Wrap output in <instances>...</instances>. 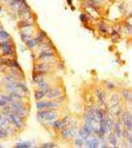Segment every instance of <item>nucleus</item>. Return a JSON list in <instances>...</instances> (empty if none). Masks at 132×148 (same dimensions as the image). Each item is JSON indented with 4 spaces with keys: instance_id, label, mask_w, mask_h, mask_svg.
<instances>
[{
    "instance_id": "obj_1",
    "label": "nucleus",
    "mask_w": 132,
    "mask_h": 148,
    "mask_svg": "<svg viewBox=\"0 0 132 148\" xmlns=\"http://www.w3.org/2000/svg\"><path fill=\"white\" fill-rule=\"evenodd\" d=\"M36 119H38V121L42 122L43 125L52 127L53 121L58 119V113L54 110H40V111H38Z\"/></svg>"
},
{
    "instance_id": "obj_2",
    "label": "nucleus",
    "mask_w": 132,
    "mask_h": 148,
    "mask_svg": "<svg viewBox=\"0 0 132 148\" xmlns=\"http://www.w3.org/2000/svg\"><path fill=\"white\" fill-rule=\"evenodd\" d=\"M14 54H16V49H14V45L10 42V39L0 42V56H5L8 59H13Z\"/></svg>"
},
{
    "instance_id": "obj_3",
    "label": "nucleus",
    "mask_w": 132,
    "mask_h": 148,
    "mask_svg": "<svg viewBox=\"0 0 132 148\" xmlns=\"http://www.w3.org/2000/svg\"><path fill=\"white\" fill-rule=\"evenodd\" d=\"M51 71H52V66H51L49 63H45V62H38V63L34 64V72L48 75Z\"/></svg>"
},
{
    "instance_id": "obj_4",
    "label": "nucleus",
    "mask_w": 132,
    "mask_h": 148,
    "mask_svg": "<svg viewBox=\"0 0 132 148\" xmlns=\"http://www.w3.org/2000/svg\"><path fill=\"white\" fill-rule=\"evenodd\" d=\"M119 120L122 121L123 127H127V129H132V115L130 111H123L122 115L119 116Z\"/></svg>"
},
{
    "instance_id": "obj_5",
    "label": "nucleus",
    "mask_w": 132,
    "mask_h": 148,
    "mask_svg": "<svg viewBox=\"0 0 132 148\" xmlns=\"http://www.w3.org/2000/svg\"><path fill=\"white\" fill-rule=\"evenodd\" d=\"M61 97H65L64 89H61V88H58V86L51 88V90L45 94V98L47 99H57V98H61Z\"/></svg>"
},
{
    "instance_id": "obj_6",
    "label": "nucleus",
    "mask_w": 132,
    "mask_h": 148,
    "mask_svg": "<svg viewBox=\"0 0 132 148\" xmlns=\"http://www.w3.org/2000/svg\"><path fill=\"white\" fill-rule=\"evenodd\" d=\"M123 106H122V103H117V104H111V106H109V113H110L111 116H113L114 119H118L120 115H122V112H123Z\"/></svg>"
},
{
    "instance_id": "obj_7",
    "label": "nucleus",
    "mask_w": 132,
    "mask_h": 148,
    "mask_svg": "<svg viewBox=\"0 0 132 148\" xmlns=\"http://www.w3.org/2000/svg\"><path fill=\"white\" fill-rule=\"evenodd\" d=\"M36 40H38L39 44H43V45H53L52 41H51V39L48 38V35L44 32V31H39L38 34H36Z\"/></svg>"
},
{
    "instance_id": "obj_8",
    "label": "nucleus",
    "mask_w": 132,
    "mask_h": 148,
    "mask_svg": "<svg viewBox=\"0 0 132 148\" xmlns=\"http://www.w3.org/2000/svg\"><path fill=\"white\" fill-rule=\"evenodd\" d=\"M84 147L88 148H97L99 147V138L94 134L88 135V138L84 140Z\"/></svg>"
},
{
    "instance_id": "obj_9",
    "label": "nucleus",
    "mask_w": 132,
    "mask_h": 148,
    "mask_svg": "<svg viewBox=\"0 0 132 148\" xmlns=\"http://www.w3.org/2000/svg\"><path fill=\"white\" fill-rule=\"evenodd\" d=\"M106 140H108V144L110 147H118V139H117V136L115 134H114V132L111 130V132H109V133H106Z\"/></svg>"
},
{
    "instance_id": "obj_10",
    "label": "nucleus",
    "mask_w": 132,
    "mask_h": 148,
    "mask_svg": "<svg viewBox=\"0 0 132 148\" xmlns=\"http://www.w3.org/2000/svg\"><path fill=\"white\" fill-rule=\"evenodd\" d=\"M36 85H38V90H43L45 94H47V93L51 90V88H52L51 86V84L47 80H42V81L36 82Z\"/></svg>"
},
{
    "instance_id": "obj_11",
    "label": "nucleus",
    "mask_w": 132,
    "mask_h": 148,
    "mask_svg": "<svg viewBox=\"0 0 132 148\" xmlns=\"http://www.w3.org/2000/svg\"><path fill=\"white\" fill-rule=\"evenodd\" d=\"M120 98L124 99V102L127 104H130L132 102V93L130 89H122V92H120Z\"/></svg>"
},
{
    "instance_id": "obj_12",
    "label": "nucleus",
    "mask_w": 132,
    "mask_h": 148,
    "mask_svg": "<svg viewBox=\"0 0 132 148\" xmlns=\"http://www.w3.org/2000/svg\"><path fill=\"white\" fill-rule=\"evenodd\" d=\"M25 1H26V0H13V1L9 4V7H10V9H12L14 13H18L22 3H25Z\"/></svg>"
},
{
    "instance_id": "obj_13",
    "label": "nucleus",
    "mask_w": 132,
    "mask_h": 148,
    "mask_svg": "<svg viewBox=\"0 0 132 148\" xmlns=\"http://www.w3.org/2000/svg\"><path fill=\"white\" fill-rule=\"evenodd\" d=\"M17 88H18V81H12V82H8V84H4V89L7 90L8 93H12L16 92Z\"/></svg>"
},
{
    "instance_id": "obj_14",
    "label": "nucleus",
    "mask_w": 132,
    "mask_h": 148,
    "mask_svg": "<svg viewBox=\"0 0 132 148\" xmlns=\"http://www.w3.org/2000/svg\"><path fill=\"white\" fill-rule=\"evenodd\" d=\"M18 14H19V17H21V19H34V14L30 9L21 10V12H18Z\"/></svg>"
},
{
    "instance_id": "obj_15",
    "label": "nucleus",
    "mask_w": 132,
    "mask_h": 148,
    "mask_svg": "<svg viewBox=\"0 0 132 148\" xmlns=\"http://www.w3.org/2000/svg\"><path fill=\"white\" fill-rule=\"evenodd\" d=\"M94 97L97 98V101H106V93L100 88L94 89Z\"/></svg>"
},
{
    "instance_id": "obj_16",
    "label": "nucleus",
    "mask_w": 132,
    "mask_h": 148,
    "mask_svg": "<svg viewBox=\"0 0 132 148\" xmlns=\"http://www.w3.org/2000/svg\"><path fill=\"white\" fill-rule=\"evenodd\" d=\"M25 44H26V47L28 48V49H35V48H38L39 42H38V40H36V38H33V36H31Z\"/></svg>"
},
{
    "instance_id": "obj_17",
    "label": "nucleus",
    "mask_w": 132,
    "mask_h": 148,
    "mask_svg": "<svg viewBox=\"0 0 132 148\" xmlns=\"http://www.w3.org/2000/svg\"><path fill=\"white\" fill-rule=\"evenodd\" d=\"M120 102V94L119 93H113V94L110 95V98H109V106H111V104H117Z\"/></svg>"
},
{
    "instance_id": "obj_18",
    "label": "nucleus",
    "mask_w": 132,
    "mask_h": 148,
    "mask_svg": "<svg viewBox=\"0 0 132 148\" xmlns=\"http://www.w3.org/2000/svg\"><path fill=\"white\" fill-rule=\"evenodd\" d=\"M34 19H21L18 22V26L21 28H25V27H33L34 26Z\"/></svg>"
},
{
    "instance_id": "obj_19",
    "label": "nucleus",
    "mask_w": 132,
    "mask_h": 148,
    "mask_svg": "<svg viewBox=\"0 0 132 148\" xmlns=\"http://www.w3.org/2000/svg\"><path fill=\"white\" fill-rule=\"evenodd\" d=\"M45 76L44 73H38V72H34L33 73V82L34 84H36V82L42 81V80H45Z\"/></svg>"
},
{
    "instance_id": "obj_20",
    "label": "nucleus",
    "mask_w": 132,
    "mask_h": 148,
    "mask_svg": "<svg viewBox=\"0 0 132 148\" xmlns=\"http://www.w3.org/2000/svg\"><path fill=\"white\" fill-rule=\"evenodd\" d=\"M82 129L84 130L85 133H87V134H93V127H92V125L90 124V122H84V124H83V126H82Z\"/></svg>"
},
{
    "instance_id": "obj_21",
    "label": "nucleus",
    "mask_w": 132,
    "mask_h": 148,
    "mask_svg": "<svg viewBox=\"0 0 132 148\" xmlns=\"http://www.w3.org/2000/svg\"><path fill=\"white\" fill-rule=\"evenodd\" d=\"M34 98H35L36 101H40V99H45V93L43 92V90H36V92L34 93Z\"/></svg>"
},
{
    "instance_id": "obj_22",
    "label": "nucleus",
    "mask_w": 132,
    "mask_h": 148,
    "mask_svg": "<svg viewBox=\"0 0 132 148\" xmlns=\"http://www.w3.org/2000/svg\"><path fill=\"white\" fill-rule=\"evenodd\" d=\"M123 139H132V129L123 127Z\"/></svg>"
},
{
    "instance_id": "obj_23",
    "label": "nucleus",
    "mask_w": 132,
    "mask_h": 148,
    "mask_svg": "<svg viewBox=\"0 0 132 148\" xmlns=\"http://www.w3.org/2000/svg\"><path fill=\"white\" fill-rule=\"evenodd\" d=\"M99 147H104V148L109 147L108 140H106V135H104V136H100V138H99Z\"/></svg>"
},
{
    "instance_id": "obj_24",
    "label": "nucleus",
    "mask_w": 132,
    "mask_h": 148,
    "mask_svg": "<svg viewBox=\"0 0 132 148\" xmlns=\"http://www.w3.org/2000/svg\"><path fill=\"white\" fill-rule=\"evenodd\" d=\"M30 147H33L31 142H21V143L16 144V148H30Z\"/></svg>"
},
{
    "instance_id": "obj_25",
    "label": "nucleus",
    "mask_w": 132,
    "mask_h": 148,
    "mask_svg": "<svg viewBox=\"0 0 132 148\" xmlns=\"http://www.w3.org/2000/svg\"><path fill=\"white\" fill-rule=\"evenodd\" d=\"M74 146H75V147H79V148L84 147V140H83L82 138H79V136H76L75 140H74Z\"/></svg>"
},
{
    "instance_id": "obj_26",
    "label": "nucleus",
    "mask_w": 132,
    "mask_h": 148,
    "mask_svg": "<svg viewBox=\"0 0 132 148\" xmlns=\"http://www.w3.org/2000/svg\"><path fill=\"white\" fill-rule=\"evenodd\" d=\"M0 98H1V101L4 102L5 104H9L10 102H12V98H10L9 94H0Z\"/></svg>"
},
{
    "instance_id": "obj_27",
    "label": "nucleus",
    "mask_w": 132,
    "mask_h": 148,
    "mask_svg": "<svg viewBox=\"0 0 132 148\" xmlns=\"http://www.w3.org/2000/svg\"><path fill=\"white\" fill-rule=\"evenodd\" d=\"M88 135H90V134H87V133H85L84 130L82 129V127H80V129L78 130V136H79V138H82L83 140H85V139L88 138Z\"/></svg>"
},
{
    "instance_id": "obj_28",
    "label": "nucleus",
    "mask_w": 132,
    "mask_h": 148,
    "mask_svg": "<svg viewBox=\"0 0 132 148\" xmlns=\"http://www.w3.org/2000/svg\"><path fill=\"white\" fill-rule=\"evenodd\" d=\"M97 27H99V31L102 34H105L106 31H108V27H106V25L104 23V22H100L99 25H97Z\"/></svg>"
},
{
    "instance_id": "obj_29",
    "label": "nucleus",
    "mask_w": 132,
    "mask_h": 148,
    "mask_svg": "<svg viewBox=\"0 0 132 148\" xmlns=\"http://www.w3.org/2000/svg\"><path fill=\"white\" fill-rule=\"evenodd\" d=\"M91 19H92V18H91V17L88 16V14H84V13L80 14V21H82L83 23H85V22H90Z\"/></svg>"
},
{
    "instance_id": "obj_30",
    "label": "nucleus",
    "mask_w": 132,
    "mask_h": 148,
    "mask_svg": "<svg viewBox=\"0 0 132 148\" xmlns=\"http://www.w3.org/2000/svg\"><path fill=\"white\" fill-rule=\"evenodd\" d=\"M8 136V132L5 127H0V139H5Z\"/></svg>"
},
{
    "instance_id": "obj_31",
    "label": "nucleus",
    "mask_w": 132,
    "mask_h": 148,
    "mask_svg": "<svg viewBox=\"0 0 132 148\" xmlns=\"http://www.w3.org/2000/svg\"><path fill=\"white\" fill-rule=\"evenodd\" d=\"M105 85H106V89L108 90H114L115 89V85H114V82H111V81H106Z\"/></svg>"
},
{
    "instance_id": "obj_32",
    "label": "nucleus",
    "mask_w": 132,
    "mask_h": 148,
    "mask_svg": "<svg viewBox=\"0 0 132 148\" xmlns=\"http://www.w3.org/2000/svg\"><path fill=\"white\" fill-rule=\"evenodd\" d=\"M84 98H85V102L90 101V104H92V94H91V93H85Z\"/></svg>"
},
{
    "instance_id": "obj_33",
    "label": "nucleus",
    "mask_w": 132,
    "mask_h": 148,
    "mask_svg": "<svg viewBox=\"0 0 132 148\" xmlns=\"http://www.w3.org/2000/svg\"><path fill=\"white\" fill-rule=\"evenodd\" d=\"M42 147L43 148H54V147H57L54 143H44V144H42Z\"/></svg>"
},
{
    "instance_id": "obj_34",
    "label": "nucleus",
    "mask_w": 132,
    "mask_h": 148,
    "mask_svg": "<svg viewBox=\"0 0 132 148\" xmlns=\"http://www.w3.org/2000/svg\"><path fill=\"white\" fill-rule=\"evenodd\" d=\"M91 1H92L94 5H101L102 3H104V0H91Z\"/></svg>"
},
{
    "instance_id": "obj_35",
    "label": "nucleus",
    "mask_w": 132,
    "mask_h": 148,
    "mask_svg": "<svg viewBox=\"0 0 132 148\" xmlns=\"http://www.w3.org/2000/svg\"><path fill=\"white\" fill-rule=\"evenodd\" d=\"M119 9H120V12H124V3L119 4Z\"/></svg>"
},
{
    "instance_id": "obj_36",
    "label": "nucleus",
    "mask_w": 132,
    "mask_h": 148,
    "mask_svg": "<svg viewBox=\"0 0 132 148\" xmlns=\"http://www.w3.org/2000/svg\"><path fill=\"white\" fill-rule=\"evenodd\" d=\"M3 1H4V3H5V4H8V5H9V4H10V3H12V1H13V0H3Z\"/></svg>"
},
{
    "instance_id": "obj_37",
    "label": "nucleus",
    "mask_w": 132,
    "mask_h": 148,
    "mask_svg": "<svg viewBox=\"0 0 132 148\" xmlns=\"http://www.w3.org/2000/svg\"><path fill=\"white\" fill-rule=\"evenodd\" d=\"M3 106H7V104H5V103H4V102H3V101H1V98H0V108H1Z\"/></svg>"
},
{
    "instance_id": "obj_38",
    "label": "nucleus",
    "mask_w": 132,
    "mask_h": 148,
    "mask_svg": "<svg viewBox=\"0 0 132 148\" xmlns=\"http://www.w3.org/2000/svg\"><path fill=\"white\" fill-rule=\"evenodd\" d=\"M1 117H3V112H0V120H1Z\"/></svg>"
},
{
    "instance_id": "obj_39",
    "label": "nucleus",
    "mask_w": 132,
    "mask_h": 148,
    "mask_svg": "<svg viewBox=\"0 0 132 148\" xmlns=\"http://www.w3.org/2000/svg\"><path fill=\"white\" fill-rule=\"evenodd\" d=\"M1 147H3V146H1V144H0V148H1Z\"/></svg>"
},
{
    "instance_id": "obj_40",
    "label": "nucleus",
    "mask_w": 132,
    "mask_h": 148,
    "mask_svg": "<svg viewBox=\"0 0 132 148\" xmlns=\"http://www.w3.org/2000/svg\"><path fill=\"white\" fill-rule=\"evenodd\" d=\"M109 1H113V0H109Z\"/></svg>"
},
{
    "instance_id": "obj_41",
    "label": "nucleus",
    "mask_w": 132,
    "mask_h": 148,
    "mask_svg": "<svg viewBox=\"0 0 132 148\" xmlns=\"http://www.w3.org/2000/svg\"><path fill=\"white\" fill-rule=\"evenodd\" d=\"M0 10H1V7H0Z\"/></svg>"
}]
</instances>
